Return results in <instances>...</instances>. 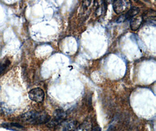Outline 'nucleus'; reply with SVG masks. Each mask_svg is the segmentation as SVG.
<instances>
[{"mask_svg":"<svg viewBox=\"0 0 156 131\" xmlns=\"http://www.w3.org/2000/svg\"><path fill=\"white\" fill-rule=\"evenodd\" d=\"M22 119L29 124L39 125L48 123L51 119L49 115L45 112L30 111L21 116Z\"/></svg>","mask_w":156,"mask_h":131,"instance_id":"f257e3e1","label":"nucleus"},{"mask_svg":"<svg viewBox=\"0 0 156 131\" xmlns=\"http://www.w3.org/2000/svg\"><path fill=\"white\" fill-rule=\"evenodd\" d=\"M77 125V122L74 119H64L55 126L54 131H73Z\"/></svg>","mask_w":156,"mask_h":131,"instance_id":"f03ea898","label":"nucleus"},{"mask_svg":"<svg viewBox=\"0 0 156 131\" xmlns=\"http://www.w3.org/2000/svg\"><path fill=\"white\" fill-rule=\"evenodd\" d=\"M131 7L130 1H115L113 3L114 11L116 14H121L128 11Z\"/></svg>","mask_w":156,"mask_h":131,"instance_id":"7ed1b4c3","label":"nucleus"},{"mask_svg":"<svg viewBox=\"0 0 156 131\" xmlns=\"http://www.w3.org/2000/svg\"><path fill=\"white\" fill-rule=\"evenodd\" d=\"M67 117L66 112L63 110L57 109L53 113V119L48 122V126L50 127L56 126L57 125L66 119Z\"/></svg>","mask_w":156,"mask_h":131,"instance_id":"20e7f679","label":"nucleus"},{"mask_svg":"<svg viewBox=\"0 0 156 131\" xmlns=\"http://www.w3.org/2000/svg\"><path fill=\"white\" fill-rule=\"evenodd\" d=\"M29 98L36 103L42 102L44 98V92L41 88H36L31 90L28 93Z\"/></svg>","mask_w":156,"mask_h":131,"instance_id":"39448f33","label":"nucleus"},{"mask_svg":"<svg viewBox=\"0 0 156 131\" xmlns=\"http://www.w3.org/2000/svg\"><path fill=\"white\" fill-rule=\"evenodd\" d=\"M139 8L137 7H133L130 8L126 14H123V15L120 16L118 20V22H122L126 20H131L134 16L139 13Z\"/></svg>","mask_w":156,"mask_h":131,"instance_id":"423d86ee","label":"nucleus"},{"mask_svg":"<svg viewBox=\"0 0 156 131\" xmlns=\"http://www.w3.org/2000/svg\"><path fill=\"white\" fill-rule=\"evenodd\" d=\"M143 22H145L147 23L154 24L156 23V12L153 10L146 11L145 14L142 15Z\"/></svg>","mask_w":156,"mask_h":131,"instance_id":"0eeeda50","label":"nucleus"},{"mask_svg":"<svg viewBox=\"0 0 156 131\" xmlns=\"http://www.w3.org/2000/svg\"><path fill=\"white\" fill-rule=\"evenodd\" d=\"M142 23H143L142 15H137L130 20V26L132 30L136 31L140 27Z\"/></svg>","mask_w":156,"mask_h":131,"instance_id":"6e6552de","label":"nucleus"},{"mask_svg":"<svg viewBox=\"0 0 156 131\" xmlns=\"http://www.w3.org/2000/svg\"><path fill=\"white\" fill-rule=\"evenodd\" d=\"M91 126V122L89 121H85L82 124L76 127L73 131H90Z\"/></svg>","mask_w":156,"mask_h":131,"instance_id":"1a4fd4ad","label":"nucleus"},{"mask_svg":"<svg viewBox=\"0 0 156 131\" xmlns=\"http://www.w3.org/2000/svg\"><path fill=\"white\" fill-rule=\"evenodd\" d=\"M7 67V64L6 63H0V75L5 71Z\"/></svg>","mask_w":156,"mask_h":131,"instance_id":"9d476101","label":"nucleus"},{"mask_svg":"<svg viewBox=\"0 0 156 131\" xmlns=\"http://www.w3.org/2000/svg\"><path fill=\"white\" fill-rule=\"evenodd\" d=\"M90 131H101V129L98 126H97L94 127Z\"/></svg>","mask_w":156,"mask_h":131,"instance_id":"9b49d317","label":"nucleus"}]
</instances>
